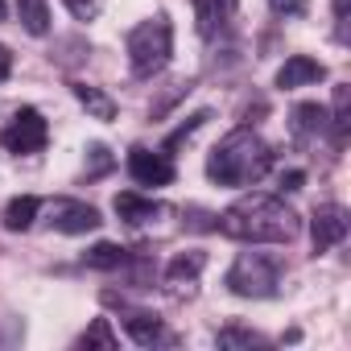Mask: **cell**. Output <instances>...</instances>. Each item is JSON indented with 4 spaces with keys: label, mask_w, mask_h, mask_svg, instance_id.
Here are the masks:
<instances>
[{
    "label": "cell",
    "mask_w": 351,
    "mask_h": 351,
    "mask_svg": "<svg viewBox=\"0 0 351 351\" xmlns=\"http://www.w3.org/2000/svg\"><path fill=\"white\" fill-rule=\"evenodd\" d=\"M99 223H104V215L87 203H75V199L54 203V232H62V236H83V232H95Z\"/></svg>",
    "instance_id": "ba28073f"
},
{
    "label": "cell",
    "mask_w": 351,
    "mask_h": 351,
    "mask_svg": "<svg viewBox=\"0 0 351 351\" xmlns=\"http://www.w3.org/2000/svg\"><path fill=\"white\" fill-rule=\"evenodd\" d=\"M83 347H104V351H112L116 347V335H112V322L108 318H95L91 326H87V335L79 339Z\"/></svg>",
    "instance_id": "d6986e66"
},
{
    "label": "cell",
    "mask_w": 351,
    "mask_h": 351,
    "mask_svg": "<svg viewBox=\"0 0 351 351\" xmlns=\"http://www.w3.org/2000/svg\"><path fill=\"white\" fill-rule=\"evenodd\" d=\"M326 124H330L326 108H318V104H298V108H293V128H298V136L326 132Z\"/></svg>",
    "instance_id": "9a60e30c"
},
{
    "label": "cell",
    "mask_w": 351,
    "mask_h": 351,
    "mask_svg": "<svg viewBox=\"0 0 351 351\" xmlns=\"http://www.w3.org/2000/svg\"><path fill=\"white\" fill-rule=\"evenodd\" d=\"M75 95H79V104H83V108H87L95 120H112V116H116V104H112L104 91H95V87H83V83H79V87H75Z\"/></svg>",
    "instance_id": "ac0fdd59"
},
{
    "label": "cell",
    "mask_w": 351,
    "mask_h": 351,
    "mask_svg": "<svg viewBox=\"0 0 351 351\" xmlns=\"http://www.w3.org/2000/svg\"><path fill=\"white\" fill-rule=\"evenodd\" d=\"M219 232L244 244H289L298 236V215L273 195H244L219 215Z\"/></svg>",
    "instance_id": "6da1fadb"
},
{
    "label": "cell",
    "mask_w": 351,
    "mask_h": 351,
    "mask_svg": "<svg viewBox=\"0 0 351 351\" xmlns=\"http://www.w3.org/2000/svg\"><path fill=\"white\" fill-rule=\"evenodd\" d=\"M38 211H42V199L38 195H17V199L5 203V228L9 232H25L38 219Z\"/></svg>",
    "instance_id": "4fadbf2b"
},
{
    "label": "cell",
    "mask_w": 351,
    "mask_h": 351,
    "mask_svg": "<svg viewBox=\"0 0 351 351\" xmlns=\"http://www.w3.org/2000/svg\"><path fill=\"white\" fill-rule=\"evenodd\" d=\"M207 256L203 252H186V256H173L169 269H165V285H169V298H195V281L203 273Z\"/></svg>",
    "instance_id": "9c48e42d"
},
{
    "label": "cell",
    "mask_w": 351,
    "mask_h": 351,
    "mask_svg": "<svg viewBox=\"0 0 351 351\" xmlns=\"http://www.w3.org/2000/svg\"><path fill=\"white\" fill-rule=\"evenodd\" d=\"M13 75V50L9 46H0V83H5Z\"/></svg>",
    "instance_id": "d4e9b609"
},
{
    "label": "cell",
    "mask_w": 351,
    "mask_h": 351,
    "mask_svg": "<svg viewBox=\"0 0 351 351\" xmlns=\"http://www.w3.org/2000/svg\"><path fill=\"white\" fill-rule=\"evenodd\" d=\"M343 236H347V211H343L339 203L318 207V211H314V219H310V240H314V252L335 248Z\"/></svg>",
    "instance_id": "52a82bcc"
},
{
    "label": "cell",
    "mask_w": 351,
    "mask_h": 351,
    "mask_svg": "<svg viewBox=\"0 0 351 351\" xmlns=\"http://www.w3.org/2000/svg\"><path fill=\"white\" fill-rule=\"evenodd\" d=\"M17 13H21V25L34 38H46L50 34V5H46V0H21Z\"/></svg>",
    "instance_id": "2e32d148"
},
{
    "label": "cell",
    "mask_w": 351,
    "mask_h": 351,
    "mask_svg": "<svg viewBox=\"0 0 351 351\" xmlns=\"http://www.w3.org/2000/svg\"><path fill=\"white\" fill-rule=\"evenodd\" d=\"M46 141H50V124L38 108H21L5 128V149L9 153H42Z\"/></svg>",
    "instance_id": "5b68a950"
},
{
    "label": "cell",
    "mask_w": 351,
    "mask_h": 351,
    "mask_svg": "<svg viewBox=\"0 0 351 351\" xmlns=\"http://www.w3.org/2000/svg\"><path fill=\"white\" fill-rule=\"evenodd\" d=\"M318 79H326V66H322L318 58H306V54L285 58V66L277 71V87H285V91L306 87V83H318Z\"/></svg>",
    "instance_id": "30bf717a"
},
{
    "label": "cell",
    "mask_w": 351,
    "mask_h": 351,
    "mask_svg": "<svg viewBox=\"0 0 351 351\" xmlns=\"http://www.w3.org/2000/svg\"><path fill=\"white\" fill-rule=\"evenodd\" d=\"M99 5H104V0H66V9H71L79 21H91V17L99 13Z\"/></svg>",
    "instance_id": "7402d4cb"
},
{
    "label": "cell",
    "mask_w": 351,
    "mask_h": 351,
    "mask_svg": "<svg viewBox=\"0 0 351 351\" xmlns=\"http://www.w3.org/2000/svg\"><path fill=\"white\" fill-rule=\"evenodd\" d=\"M169 54H173V29H169L165 17L141 21V25L128 34V62H132V75L153 79L157 71H165Z\"/></svg>",
    "instance_id": "3957f363"
},
{
    "label": "cell",
    "mask_w": 351,
    "mask_h": 351,
    "mask_svg": "<svg viewBox=\"0 0 351 351\" xmlns=\"http://www.w3.org/2000/svg\"><path fill=\"white\" fill-rule=\"evenodd\" d=\"M124 330H128V339L132 343H141V347H153V343H161L165 339V326H161V318H153V314H128L124 318Z\"/></svg>",
    "instance_id": "5bb4252c"
},
{
    "label": "cell",
    "mask_w": 351,
    "mask_h": 351,
    "mask_svg": "<svg viewBox=\"0 0 351 351\" xmlns=\"http://www.w3.org/2000/svg\"><path fill=\"white\" fill-rule=\"evenodd\" d=\"M124 261H128V252H124L120 244H112V240H99V244L83 256V265H87V269H120Z\"/></svg>",
    "instance_id": "e0dca14e"
},
{
    "label": "cell",
    "mask_w": 351,
    "mask_h": 351,
    "mask_svg": "<svg viewBox=\"0 0 351 351\" xmlns=\"http://www.w3.org/2000/svg\"><path fill=\"white\" fill-rule=\"evenodd\" d=\"M128 173L136 186H169L173 182V165L165 153H153V149H132L128 153Z\"/></svg>",
    "instance_id": "8992f818"
},
{
    "label": "cell",
    "mask_w": 351,
    "mask_h": 351,
    "mask_svg": "<svg viewBox=\"0 0 351 351\" xmlns=\"http://www.w3.org/2000/svg\"><path fill=\"white\" fill-rule=\"evenodd\" d=\"M108 165H112V157H108V149H104V145H91V169H87V173H104Z\"/></svg>",
    "instance_id": "603a6c76"
},
{
    "label": "cell",
    "mask_w": 351,
    "mask_h": 351,
    "mask_svg": "<svg viewBox=\"0 0 351 351\" xmlns=\"http://www.w3.org/2000/svg\"><path fill=\"white\" fill-rule=\"evenodd\" d=\"M5 13H9V5H5V0H0V21H5Z\"/></svg>",
    "instance_id": "484cf974"
},
{
    "label": "cell",
    "mask_w": 351,
    "mask_h": 351,
    "mask_svg": "<svg viewBox=\"0 0 351 351\" xmlns=\"http://www.w3.org/2000/svg\"><path fill=\"white\" fill-rule=\"evenodd\" d=\"M195 17H199V34L215 38L236 17V0H195Z\"/></svg>",
    "instance_id": "8fae6325"
},
{
    "label": "cell",
    "mask_w": 351,
    "mask_h": 351,
    "mask_svg": "<svg viewBox=\"0 0 351 351\" xmlns=\"http://www.w3.org/2000/svg\"><path fill=\"white\" fill-rule=\"evenodd\" d=\"M228 289L240 298H269L277 289V261H269L261 252L236 256V265L228 269Z\"/></svg>",
    "instance_id": "277c9868"
},
{
    "label": "cell",
    "mask_w": 351,
    "mask_h": 351,
    "mask_svg": "<svg viewBox=\"0 0 351 351\" xmlns=\"http://www.w3.org/2000/svg\"><path fill=\"white\" fill-rule=\"evenodd\" d=\"M269 9H273L277 17H302V13L310 9V0H269Z\"/></svg>",
    "instance_id": "44dd1931"
},
{
    "label": "cell",
    "mask_w": 351,
    "mask_h": 351,
    "mask_svg": "<svg viewBox=\"0 0 351 351\" xmlns=\"http://www.w3.org/2000/svg\"><path fill=\"white\" fill-rule=\"evenodd\" d=\"M207 120H211V112H207V108H203V112H195V116H191V120H186L182 128H173V132L165 136V149H178L182 141H191V136H195V132H199V128H203Z\"/></svg>",
    "instance_id": "ffe728a7"
},
{
    "label": "cell",
    "mask_w": 351,
    "mask_h": 351,
    "mask_svg": "<svg viewBox=\"0 0 351 351\" xmlns=\"http://www.w3.org/2000/svg\"><path fill=\"white\" fill-rule=\"evenodd\" d=\"M112 207H116V215L128 219V223H149L153 215H161V207H157L153 199H141L136 191H120Z\"/></svg>",
    "instance_id": "7c38bea8"
},
{
    "label": "cell",
    "mask_w": 351,
    "mask_h": 351,
    "mask_svg": "<svg viewBox=\"0 0 351 351\" xmlns=\"http://www.w3.org/2000/svg\"><path fill=\"white\" fill-rule=\"evenodd\" d=\"M269 165H273L269 145L252 128H236L207 157V178L219 182V186H248V182H261L265 178Z\"/></svg>",
    "instance_id": "7a4b0ae2"
},
{
    "label": "cell",
    "mask_w": 351,
    "mask_h": 351,
    "mask_svg": "<svg viewBox=\"0 0 351 351\" xmlns=\"http://www.w3.org/2000/svg\"><path fill=\"white\" fill-rule=\"evenodd\" d=\"M302 182H306V173H302V169L281 173V191H302Z\"/></svg>",
    "instance_id": "cb8c5ba5"
}]
</instances>
